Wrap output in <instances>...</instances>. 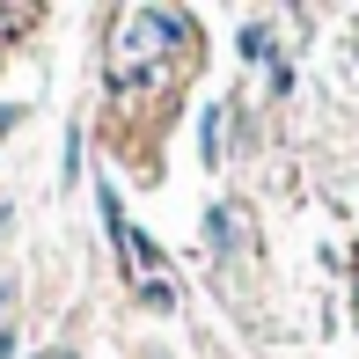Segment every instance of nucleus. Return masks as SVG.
<instances>
[{
  "instance_id": "20e7f679",
  "label": "nucleus",
  "mask_w": 359,
  "mask_h": 359,
  "mask_svg": "<svg viewBox=\"0 0 359 359\" xmlns=\"http://www.w3.org/2000/svg\"><path fill=\"white\" fill-rule=\"evenodd\" d=\"M140 301H147V308H161V316H169V308H176V286H169V279H147V286H140Z\"/></svg>"
},
{
  "instance_id": "f257e3e1",
  "label": "nucleus",
  "mask_w": 359,
  "mask_h": 359,
  "mask_svg": "<svg viewBox=\"0 0 359 359\" xmlns=\"http://www.w3.org/2000/svg\"><path fill=\"white\" fill-rule=\"evenodd\" d=\"M205 242H213V257H227L242 242V220H235V205H213V213H205Z\"/></svg>"
},
{
  "instance_id": "6e6552de",
  "label": "nucleus",
  "mask_w": 359,
  "mask_h": 359,
  "mask_svg": "<svg viewBox=\"0 0 359 359\" xmlns=\"http://www.w3.org/2000/svg\"><path fill=\"white\" fill-rule=\"evenodd\" d=\"M0 235H8V205H0Z\"/></svg>"
},
{
  "instance_id": "7ed1b4c3",
  "label": "nucleus",
  "mask_w": 359,
  "mask_h": 359,
  "mask_svg": "<svg viewBox=\"0 0 359 359\" xmlns=\"http://www.w3.org/2000/svg\"><path fill=\"white\" fill-rule=\"evenodd\" d=\"M198 147H205V161H227V147H220V110H205V118H198Z\"/></svg>"
},
{
  "instance_id": "f03ea898",
  "label": "nucleus",
  "mask_w": 359,
  "mask_h": 359,
  "mask_svg": "<svg viewBox=\"0 0 359 359\" xmlns=\"http://www.w3.org/2000/svg\"><path fill=\"white\" fill-rule=\"evenodd\" d=\"M271 44H279V37H271V22H242L235 52H242V59H271Z\"/></svg>"
},
{
  "instance_id": "0eeeda50",
  "label": "nucleus",
  "mask_w": 359,
  "mask_h": 359,
  "mask_svg": "<svg viewBox=\"0 0 359 359\" xmlns=\"http://www.w3.org/2000/svg\"><path fill=\"white\" fill-rule=\"evenodd\" d=\"M8 301H15V286H0V308H8Z\"/></svg>"
},
{
  "instance_id": "39448f33",
  "label": "nucleus",
  "mask_w": 359,
  "mask_h": 359,
  "mask_svg": "<svg viewBox=\"0 0 359 359\" xmlns=\"http://www.w3.org/2000/svg\"><path fill=\"white\" fill-rule=\"evenodd\" d=\"M74 169H81V125L67 133V154H59V184H74Z\"/></svg>"
},
{
  "instance_id": "1a4fd4ad",
  "label": "nucleus",
  "mask_w": 359,
  "mask_h": 359,
  "mask_svg": "<svg viewBox=\"0 0 359 359\" xmlns=\"http://www.w3.org/2000/svg\"><path fill=\"white\" fill-rule=\"evenodd\" d=\"M37 359H52V352H37Z\"/></svg>"
},
{
  "instance_id": "423d86ee",
  "label": "nucleus",
  "mask_w": 359,
  "mask_h": 359,
  "mask_svg": "<svg viewBox=\"0 0 359 359\" xmlns=\"http://www.w3.org/2000/svg\"><path fill=\"white\" fill-rule=\"evenodd\" d=\"M352 330H359V286H352Z\"/></svg>"
}]
</instances>
